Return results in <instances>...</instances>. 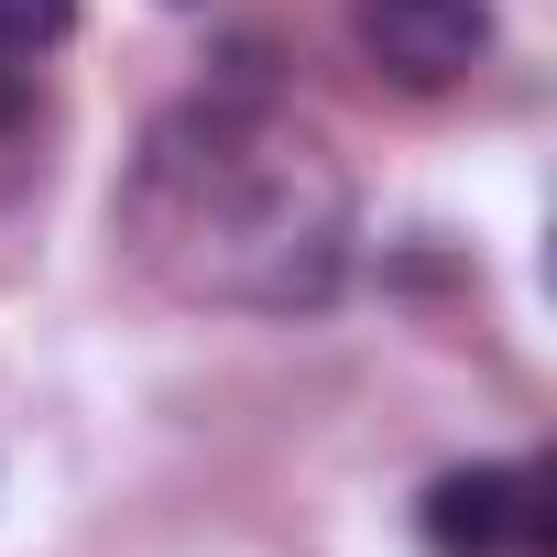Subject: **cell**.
<instances>
[{
    "mask_svg": "<svg viewBox=\"0 0 557 557\" xmlns=\"http://www.w3.org/2000/svg\"><path fill=\"white\" fill-rule=\"evenodd\" d=\"M121 240L186 307L296 318L329 307L350 273V175L296 110H273L262 88H219L143 132Z\"/></svg>",
    "mask_w": 557,
    "mask_h": 557,
    "instance_id": "obj_1",
    "label": "cell"
},
{
    "mask_svg": "<svg viewBox=\"0 0 557 557\" xmlns=\"http://www.w3.org/2000/svg\"><path fill=\"white\" fill-rule=\"evenodd\" d=\"M350 45L405 99H437L492 55V0H350Z\"/></svg>",
    "mask_w": 557,
    "mask_h": 557,
    "instance_id": "obj_2",
    "label": "cell"
},
{
    "mask_svg": "<svg viewBox=\"0 0 557 557\" xmlns=\"http://www.w3.org/2000/svg\"><path fill=\"white\" fill-rule=\"evenodd\" d=\"M66 23H77V0H0V66L66 45Z\"/></svg>",
    "mask_w": 557,
    "mask_h": 557,
    "instance_id": "obj_4",
    "label": "cell"
},
{
    "mask_svg": "<svg viewBox=\"0 0 557 557\" xmlns=\"http://www.w3.org/2000/svg\"><path fill=\"white\" fill-rule=\"evenodd\" d=\"M426 546L437 557H546V481L524 459L448 470L426 492Z\"/></svg>",
    "mask_w": 557,
    "mask_h": 557,
    "instance_id": "obj_3",
    "label": "cell"
}]
</instances>
